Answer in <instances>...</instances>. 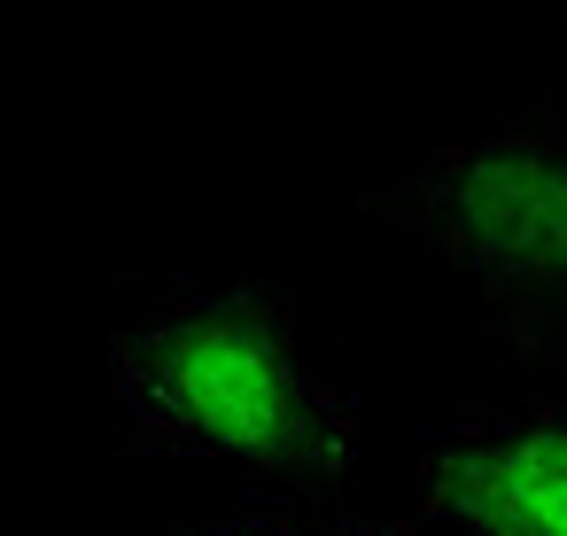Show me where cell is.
Returning a JSON list of instances; mask_svg holds the SVG:
<instances>
[{
	"mask_svg": "<svg viewBox=\"0 0 567 536\" xmlns=\"http://www.w3.org/2000/svg\"><path fill=\"white\" fill-rule=\"evenodd\" d=\"M234 536H358V528H311V520H288V528H234Z\"/></svg>",
	"mask_w": 567,
	"mask_h": 536,
	"instance_id": "obj_4",
	"label": "cell"
},
{
	"mask_svg": "<svg viewBox=\"0 0 567 536\" xmlns=\"http://www.w3.org/2000/svg\"><path fill=\"white\" fill-rule=\"evenodd\" d=\"M389 218L443 249L528 358H567V125L551 110L435 148L396 179Z\"/></svg>",
	"mask_w": 567,
	"mask_h": 536,
	"instance_id": "obj_2",
	"label": "cell"
},
{
	"mask_svg": "<svg viewBox=\"0 0 567 536\" xmlns=\"http://www.w3.org/2000/svg\"><path fill=\"white\" fill-rule=\"evenodd\" d=\"M420 513L443 536H567V396L451 412L420 451Z\"/></svg>",
	"mask_w": 567,
	"mask_h": 536,
	"instance_id": "obj_3",
	"label": "cell"
},
{
	"mask_svg": "<svg viewBox=\"0 0 567 536\" xmlns=\"http://www.w3.org/2000/svg\"><path fill=\"white\" fill-rule=\"evenodd\" d=\"M117 404L148 443L296 497H327L358 451L334 373L265 288H203L148 311L117 350Z\"/></svg>",
	"mask_w": 567,
	"mask_h": 536,
	"instance_id": "obj_1",
	"label": "cell"
}]
</instances>
